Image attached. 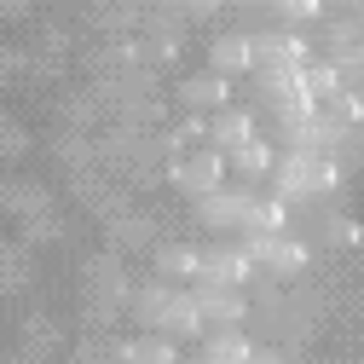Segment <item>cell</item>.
Masks as SVG:
<instances>
[{"mask_svg": "<svg viewBox=\"0 0 364 364\" xmlns=\"http://www.w3.org/2000/svg\"><path fill=\"white\" fill-rule=\"evenodd\" d=\"M243 139H255L249 116H243V110H220V116H214V145L232 151V145H243Z\"/></svg>", "mask_w": 364, "mask_h": 364, "instance_id": "cell-3", "label": "cell"}, {"mask_svg": "<svg viewBox=\"0 0 364 364\" xmlns=\"http://www.w3.org/2000/svg\"><path fill=\"white\" fill-rule=\"evenodd\" d=\"M220 6V0H191V12H214Z\"/></svg>", "mask_w": 364, "mask_h": 364, "instance_id": "cell-9", "label": "cell"}, {"mask_svg": "<svg viewBox=\"0 0 364 364\" xmlns=\"http://www.w3.org/2000/svg\"><path fill=\"white\" fill-rule=\"evenodd\" d=\"M179 99H186V105H203V110H220L225 105V75H191L186 87H179Z\"/></svg>", "mask_w": 364, "mask_h": 364, "instance_id": "cell-2", "label": "cell"}, {"mask_svg": "<svg viewBox=\"0 0 364 364\" xmlns=\"http://www.w3.org/2000/svg\"><path fill=\"white\" fill-rule=\"evenodd\" d=\"M214 75H232V70H255V47H249V35H220L214 41V53H208Z\"/></svg>", "mask_w": 364, "mask_h": 364, "instance_id": "cell-1", "label": "cell"}, {"mask_svg": "<svg viewBox=\"0 0 364 364\" xmlns=\"http://www.w3.org/2000/svg\"><path fill=\"white\" fill-rule=\"evenodd\" d=\"M203 214H208V220H220V225H225V220H249V203H243V197H208V203H203Z\"/></svg>", "mask_w": 364, "mask_h": 364, "instance_id": "cell-4", "label": "cell"}, {"mask_svg": "<svg viewBox=\"0 0 364 364\" xmlns=\"http://www.w3.org/2000/svg\"><path fill=\"white\" fill-rule=\"evenodd\" d=\"M232 156H237V168H266V145H255V139L232 145Z\"/></svg>", "mask_w": 364, "mask_h": 364, "instance_id": "cell-7", "label": "cell"}, {"mask_svg": "<svg viewBox=\"0 0 364 364\" xmlns=\"http://www.w3.org/2000/svg\"><path fill=\"white\" fill-rule=\"evenodd\" d=\"M29 12V0H0V18H23Z\"/></svg>", "mask_w": 364, "mask_h": 364, "instance_id": "cell-8", "label": "cell"}, {"mask_svg": "<svg viewBox=\"0 0 364 364\" xmlns=\"http://www.w3.org/2000/svg\"><path fill=\"white\" fill-rule=\"evenodd\" d=\"M278 12H284V18H295V23H306V18L324 12V0H278Z\"/></svg>", "mask_w": 364, "mask_h": 364, "instance_id": "cell-6", "label": "cell"}, {"mask_svg": "<svg viewBox=\"0 0 364 364\" xmlns=\"http://www.w3.org/2000/svg\"><path fill=\"white\" fill-rule=\"evenodd\" d=\"M214 173H220V168H214V156H203V162H186V168H179V179H186L191 191H208V186H214Z\"/></svg>", "mask_w": 364, "mask_h": 364, "instance_id": "cell-5", "label": "cell"}]
</instances>
